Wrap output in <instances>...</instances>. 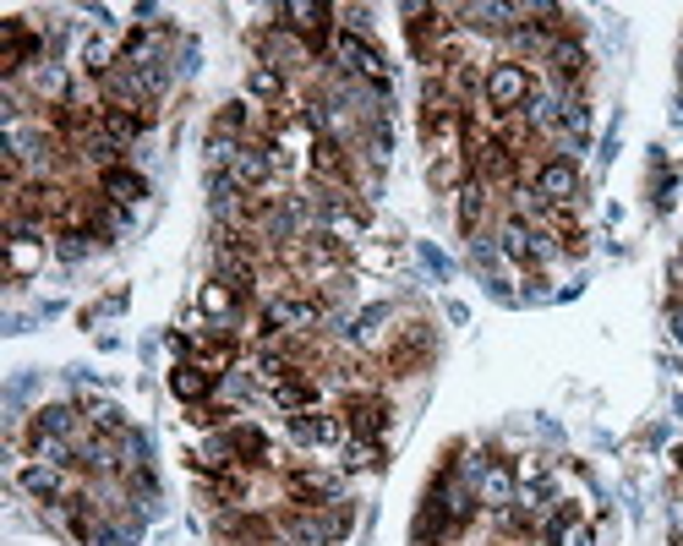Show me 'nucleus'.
<instances>
[{"instance_id":"nucleus-11","label":"nucleus","mask_w":683,"mask_h":546,"mask_svg":"<svg viewBox=\"0 0 683 546\" xmlns=\"http://www.w3.org/2000/svg\"><path fill=\"white\" fill-rule=\"evenodd\" d=\"M547 66H552L558 88H580V83L590 77V61H585V45H580V39H558V45L547 50Z\"/></svg>"},{"instance_id":"nucleus-6","label":"nucleus","mask_w":683,"mask_h":546,"mask_svg":"<svg viewBox=\"0 0 683 546\" xmlns=\"http://www.w3.org/2000/svg\"><path fill=\"white\" fill-rule=\"evenodd\" d=\"M520 154L514 148H503L498 137H487L481 148H471V181H481L487 192H498V186H520Z\"/></svg>"},{"instance_id":"nucleus-14","label":"nucleus","mask_w":683,"mask_h":546,"mask_svg":"<svg viewBox=\"0 0 683 546\" xmlns=\"http://www.w3.org/2000/svg\"><path fill=\"white\" fill-rule=\"evenodd\" d=\"M230 448H235V459H241L246 470L273 464V459H268V453H273V442H268V432H263V426H252V421H230Z\"/></svg>"},{"instance_id":"nucleus-19","label":"nucleus","mask_w":683,"mask_h":546,"mask_svg":"<svg viewBox=\"0 0 683 546\" xmlns=\"http://www.w3.org/2000/svg\"><path fill=\"white\" fill-rule=\"evenodd\" d=\"M427 181H432L438 192H460V186L471 181V159H465V148H438V159H432Z\"/></svg>"},{"instance_id":"nucleus-21","label":"nucleus","mask_w":683,"mask_h":546,"mask_svg":"<svg viewBox=\"0 0 683 546\" xmlns=\"http://www.w3.org/2000/svg\"><path fill=\"white\" fill-rule=\"evenodd\" d=\"M246 88H252V99H263V105H284V72H273V66H252L246 72Z\"/></svg>"},{"instance_id":"nucleus-4","label":"nucleus","mask_w":683,"mask_h":546,"mask_svg":"<svg viewBox=\"0 0 683 546\" xmlns=\"http://www.w3.org/2000/svg\"><path fill=\"white\" fill-rule=\"evenodd\" d=\"M432 355H438L432 323H405V328L394 333V344H389V372H394V377H416V372L432 366Z\"/></svg>"},{"instance_id":"nucleus-18","label":"nucleus","mask_w":683,"mask_h":546,"mask_svg":"<svg viewBox=\"0 0 683 546\" xmlns=\"http://www.w3.org/2000/svg\"><path fill=\"white\" fill-rule=\"evenodd\" d=\"M23 492H34V497H45V502H61V497H72V481H66V470L61 464H28L23 470Z\"/></svg>"},{"instance_id":"nucleus-16","label":"nucleus","mask_w":683,"mask_h":546,"mask_svg":"<svg viewBox=\"0 0 683 546\" xmlns=\"http://www.w3.org/2000/svg\"><path fill=\"white\" fill-rule=\"evenodd\" d=\"M99 192L115 203V208H137L143 197H148V181L137 175V170H126V165H115V170H105L99 175Z\"/></svg>"},{"instance_id":"nucleus-25","label":"nucleus","mask_w":683,"mask_h":546,"mask_svg":"<svg viewBox=\"0 0 683 546\" xmlns=\"http://www.w3.org/2000/svg\"><path fill=\"white\" fill-rule=\"evenodd\" d=\"M389 317H394V306H367V312L356 317V328H351V333H356V339H373V333H378V323H389Z\"/></svg>"},{"instance_id":"nucleus-13","label":"nucleus","mask_w":683,"mask_h":546,"mask_svg":"<svg viewBox=\"0 0 683 546\" xmlns=\"http://www.w3.org/2000/svg\"><path fill=\"white\" fill-rule=\"evenodd\" d=\"M28 437H34V442H77V410H72V404H45V410H34Z\"/></svg>"},{"instance_id":"nucleus-23","label":"nucleus","mask_w":683,"mask_h":546,"mask_svg":"<svg viewBox=\"0 0 683 546\" xmlns=\"http://www.w3.org/2000/svg\"><path fill=\"white\" fill-rule=\"evenodd\" d=\"M39 257H45V241L17 235V241H12V279H28V274L39 268Z\"/></svg>"},{"instance_id":"nucleus-5","label":"nucleus","mask_w":683,"mask_h":546,"mask_svg":"<svg viewBox=\"0 0 683 546\" xmlns=\"http://www.w3.org/2000/svg\"><path fill=\"white\" fill-rule=\"evenodd\" d=\"M39 56H45V39L23 17H12L7 28H0V77L7 83H17L28 66H39Z\"/></svg>"},{"instance_id":"nucleus-22","label":"nucleus","mask_w":683,"mask_h":546,"mask_svg":"<svg viewBox=\"0 0 683 546\" xmlns=\"http://www.w3.org/2000/svg\"><path fill=\"white\" fill-rule=\"evenodd\" d=\"M378 464H383L378 437H351L345 442V470H378Z\"/></svg>"},{"instance_id":"nucleus-8","label":"nucleus","mask_w":683,"mask_h":546,"mask_svg":"<svg viewBox=\"0 0 683 546\" xmlns=\"http://www.w3.org/2000/svg\"><path fill=\"white\" fill-rule=\"evenodd\" d=\"M284 502L290 508H328V502H339V475L295 464V470H284Z\"/></svg>"},{"instance_id":"nucleus-10","label":"nucleus","mask_w":683,"mask_h":546,"mask_svg":"<svg viewBox=\"0 0 683 546\" xmlns=\"http://www.w3.org/2000/svg\"><path fill=\"white\" fill-rule=\"evenodd\" d=\"M290 437L301 448H322V442H351V426H345V415L306 410V415H290Z\"/></svg>"},{"instance_id":"nucleus-2","label":"nucleus","mask_w":683,"mask_h":546,"mask_svg":"<svg viewBox=\"0 0 683 546\" xmlns=\"http://www.w3.org/2000/svg\"><path fill=\"white\" fill-rule=\"evenodd\" d=\"M333 66L345 72L351 83H367V88H389V77H394L383 50L367 34H345V28H339V39H333Z\"/></svg>"},{"instance_id":"nucleus-20","label":"nucleus","mask_w":683,"mask_h":546,"mask_svg":"<svg viewBox=\"0 0 683 546\" xmlns=\"http://www.w3.org/2000/svg\"><path fill=\"white\" fill-rule=\"evenodd\" d=\"M454 197H460V230H465V235H481V225H487V208H492V192H487L481 181H465Z\"/></svg>"},{"instance_id":"nucleus-3","label":"nucleus","mask_w":683,"mask_h":546,"mask_svg":"<svg viewBox=\"0 0 683 546\" xmlns=\"http://www.w3.org/2000/svg\"><path fill=\"white\" fill-rule=\"evenodd\" d=\"M530 94H536V83H530L525 61H492V66H487L481 99H487V110H492L498 121H503V116H520Z\"/></svg>"},{"instance_id":"nucleus-7","label":"nucleus","mask_w":683,"mask_h":546,"mask_svg":"<svg viewBox=\"0 0 683 546\" xmlns=\"http://www.w3.org/2000/svg\"><path fill=\"white\" fill-rule=\"evenodd\" d=\"M530 186H536V197H541L547 208H569V203L580 197V165H574L569 154H552V159L536 165Z\"/></svg>"},{"instance_id":"nucleus-26","label":"nucleus","mask_w":683,"mask_h":546,"mask_svg":"<svg viewBox=\"0 0 683 546\" xmlns=\"http://www.w3.org/2000/svg\"><path fill=\"white\" fill-rule=\"evenodd\" d=\"M672 464H678V475H683V448H678V453H672Z\"/></svg>"},{"instance_id":"nucleus-24","label":"nucleus","mask_w":683,"mask_h":546,"mask_svg":"<svg viewBox=\"0 0 683 546\" xmlns=\"http://www.w3.org/2000/svg\"><path fill=\"white\" fill-rule=\"evenodd\" d=\"M235 306H241V295H235L230 284H219V279L203 284V312H208V317H235Z\"/></svg>"},{"instance_id":"nucleus-9","label":"nucleus","mask_w":683,"mask_h":546,"mask_svg":"<svg viewBox=\"0 0 683 546\" xmlns=\"http://www.w3.org/2000/svg\"><path fill=\"white\" fill-rule=\"evenodd\" d=\"M339 415H345L351 437H383V432H389V421H394L389 399H383V393H373V388H362V393H345Z\"/></svg>"},{"instance_id":"nucleus-17","label":"nucleus","mask_w":683,"mask_h":546,"mask_svg":"<svg viewBox=\"0 0 683 546\" xmlns=\"http://www.w3.org/2000/svg\"><path fill=\"white\" fill-rule=\"evenodd\" d=\"M214 372L208 366H197V361H181L175 372H170V388H175V399H186V404H208V393H214Z\"/></svg>"},{"instance_id":"nucleus-1","label":"nucleus","mask_w":683,"mask_h":546,"mask_svg":"<svg viewBox=\"0 0 683 546\" xmlns=\"http://www.w3.org/2000/svg\"><path fill=\"white\" fill-rule=\"evenodd\" d=\"M317 317H322V301H317V295H301V290H273V295L263 301V333L312 339V333H317Z\"/></svg>"},{"instance_id":"nucleus-15","label":"nucleus","mask_w":683,"mask_h":546,"mask_svg":"<svg viewBox=\"0 0 683 546\" xmlns=\"http://www.w3.org/2000/svg\"><path fill=\"white\" fill-rule=\"evenodd\" d=\"M476 497H481V508H492V513H498V508H509V502L520 497V475H514L509 464H498V459H492V464L481 470V481H476Z\"/></svg>"},{"instance_id":"nucleus-12","label":"nucleus","mask_w":683,"mask_h":546,"mask_svg":"<svg viewBox=\"0 0 683 546\" xmlns=\"http://www.w3.org/2000/svg\"><path fill=\"white\" fill-rule=\"evenodd\" d=\"M148 126H154V105H143V110H110V105H105V110H99V132H105L110 143H121V148L137 143Z\"/></svg>"}]
</instances>
